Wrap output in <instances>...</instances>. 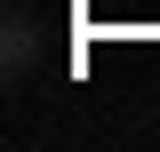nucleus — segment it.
Returning <instances> with one entry per match:
<instances>
[{
  "mask_svg": "<svg viewBox=\"0 0 160 152\" xmlns=\"http://www.w3.org/2000/svg\"><path fill=\"white\" fill-rule=\"evenodd\" d=\"M0 48H8V72H24V64H32V16H8V40H0Z\"/></svg>",
  "mask_w": 160,
  "mask_h": 152,
  "instance_id": "obj_1",
  "label": "nucleus"
}]
</instances>
